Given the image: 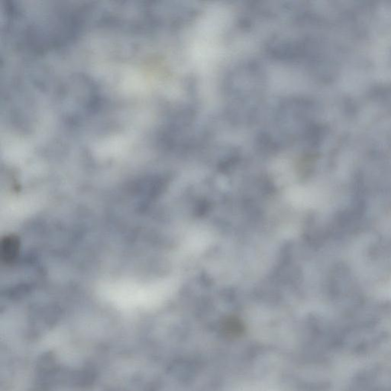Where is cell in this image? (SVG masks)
Listing matches in <instances>:
<instances>
[{"label": "cell", "mask_w": 391, "mask_h": 391, "mask_svg": "<svg viewBox=\"0 0 391 391\" xmlns=\"http://www.w3.org/2000/svg\"><path fill=\"white\" fill-rule=\"evenodd\" d=\"M19 242L15 236H7L2 241L1 258L6 263L12 262L18 255Z\"/></svg>", "instance_id": "1"}]
</instances>
